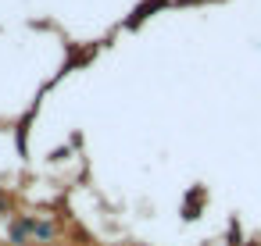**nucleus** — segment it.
Segmentation results:
<instances>
[{
	"instance_id": "f257e3e1",
	"label": "nucleus",
	"mask_w": 261,
	"mask_h": 246,
	"mask_svg": "<svg viewBox=\"0 0 261 246\" xmlns=\"http://www.w3.org/2000/svg\"><path fill=\"white\" fill-rule=\"evenodd\" d=\"M33 225H36L33 218H15V221H11V242H15V246H25V239H29Z\"/></svg>"
},
{
	"instance_id": "f03ea898",
	"label": "nucleus",
	"mask_w": 261,
	"mask_h": 246,
	"mask_svg": "<svg viewBox=\"0 0 261 246\" xmlns=\"http://www.w3.org/2000/svg\"><path fill=\"white\" fill-rule=\"evenodd\" d=\"M33 232H36V239H54V225H47V221H36Z\"/></svg>"
},
{
	"instance_id": "7ed1b4c3",
	"label": "nucleus",
	"mask_w": 261,
	"mask_h": 246,
	"mask_svg": "<svg viewBox=\"0 0 261 246\" xmlns=\"http://www.w3.org/2000/svg\"><path fill=\"white\" fill-rule=\"evenodd\" d=\"M8 207H11V200H8V196H4V193H0V214H4V210H8Z\"/></svg>"
}]
</instances>
